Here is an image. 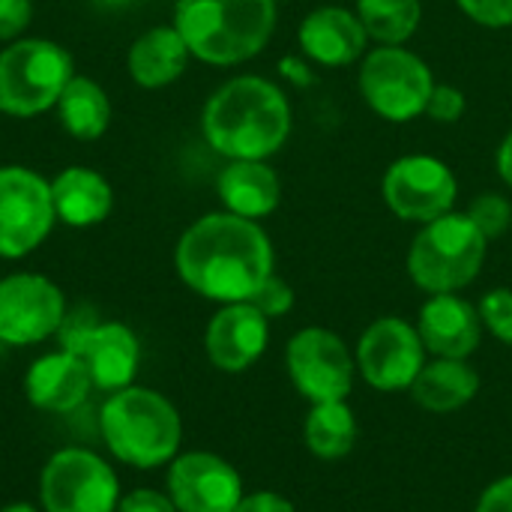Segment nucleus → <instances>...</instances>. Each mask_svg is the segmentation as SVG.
I'll list each match as a JSON object with an SVG mask.
<instances>
[{
    "label": "nucleus",
    "mask_w": 512,
    "mask_h": 512,
    "mask_svg": "<svg viewBox=\"0 0 512 512\" xmlns=\"http://www.w3.org/2000/svg\"><path fill=\"white\" fill-rule=\"evenodd\" d=\"M174 267L195 294L222 306L246 303L273 276V243L252 219L207 213L183 231Z\"/></svg>",
    "instance_id": "1"
},
{
    "label": "nucleus",
    "mask_w": 512,
    "mask_h": 512,
    "mask_svg": "<svg viewBox=\"0 0 512 512\" xmlns=\"http://www.w3.org/2000/svg\"><path fill=\"white\" fill-rule=\"evenodd\" d=\"M201 129L216 153L264 162L288 141L291 105L273 81L240 75L207 99Z\"/></svg>",
    "instance_id": "2"
},
{
    "label": "nucleus",
    "mask_w": 512,
    "mask_h": 512,
    "mask_svg": "<svg viewBox=\"0 0 512 512\" xmlns=\"http://www.w3.org/2000/svg\"><path fill=\"white\" fill-rule=\"evenodd\" d=\"M99 435L117 462L153 471L177 459L183 420L168 396L132 384L105 399L99 411Z\"/></svg>",
    "instance_id": "3"
},
{
    "label": "nucleus",
    "mask_w": 512,
    "mask_h": 512,
    "mask_svg": "<svg viewBox=\"0 0 512 512\" xmlns=\"http://www.w3.org/2000/svg\"><path fill=\"white\" fill-rule=\"evenodd\" d=\"M276 15V0H177L174 27L192 57L234 66L261 54L273 36Z\"/></svg>",
    "instance_id": "4"
},
{
    "label": "nucleus",
    "mask_w": 512,
    "mask_h": 512,
    "mask_svg": "<svg viewBox=\"0 0 512 512\" xmlns=\"http://www.w3.org/2000/svg\"><path fill=\"white\" fill-rule=\"evenodd\" d=\"M489 240L465 213H447L426 222L408 249L411 282L432 294H459L468 288L486 264Z\"/></svg>",
    "instance_id": "5"
},
{
    "label": "nucleus",
    "mask_w": 512,
    "mask_h": 512,
    "mask_svg": "<svg viewBox=\"0 0 512 512\" xmlns=\"http://www.w3.org/2000/svg\"><path fill=\"white\" fill-rule=\"evenodd\" d=\"M72 81V57L51 39H18L0 51V111L36 117L57 105Z\"/></svg>",
    "instance_id": "6"
},
{
    "label": "nucleus",
    "mask_w": 512,
    "mask_h": 512,
    "mask_svg": "<svg viewBox=\"0 0 512 512\" xmlns=\"http://www.w3.org/2000/svg\"><path fill=\"white\" fill-rule=\"evenodd\" d=\"M57 339L63 351L87 366L96 390L117 393L132 387L141 366V342L132 327L120 321H96L90 312H66Z\"/></svg>",
    "instance_id": "7"
},
{
    "label": "nucleus",
    "mask_w": 512,
    "mask_h": 512,
    "mask_svg": "<svg viewBox=\"0 0 512 512\" xmlns=\"http://www.w3.org/2000/svg\"><path fill=\"white\" fill-rule=\"evenodd\" d=\"M120 498L114 468L84 447L57 450L39 474L45 512H117Z\"/></svg>",
    "instance_id": "8"
},
{
    "label": "nucleus",
    "mask_w": 512,
    "mask_h": 512,
    "mask_svg": "<svg viewBox=\"0 0 512 512\" xmlns=\"http://www.w3.org/2000/svg\"><path fill=\"white\" fill-rule=\"evenodd\" d=\"M435 90L432 69L402 45L375 48L360 69V93L366 105L393 123H408L426 114L429 96Z\"/></svg>",
    "instance_id": "9"
},
{
    "label": "nucleus",
    "mask_w": 512,
    "mask_h": 512,
    "mask_svg": "<svg viewBox=\"0 0 512 512\" xmlns=\"http://www.w3.org/2000/svg\"><path fill=\"white\" fill-rule=\"evenodd\" d=\"M285 369L294 390L309 402H342L354 390L357 360L345 339L327 327H303L285 348Z\"/></svg>",
    "instance_id": "10"
},
{
    "label": "nucleus",
    "mask_w": 512,
    "mask_h": 512,
    "mask_svg": "<svg viewBox=\"0 0 512 512\" xmlns=\"http://www.w3.org/2000/svg\"><path fill=\"white\" fill-rule=\"evenodd\" d=\"M426 357L429 351L417 333V324L405 318L372 321L354 348L357 375L378 393H408L423 372Z\"/></svg>",
    "instance_id": "11"
},
{
    "label": "nucleus",
    "mask_w": 512,
    "mask_h": 512,
    "mask_svg": "<svg viewBox=\"0 0 512 512\" xmlns=\"http://www.w3.org/2000/svg\"><path fill=\"white\" fill-rule=\"evenodd\" d=\"M57 222L51 183L30 168H0V258H24L45 243Z\"/></svg>",
    "instance_id": "12"
},
{
    "label": "nucleus",
    "mask_w": 512,
    "mask_h": 512,
    "mask_svg": "<svg viewBox=\"0 0 512 512\" xmlns=\"http://www.w3.org/2000/svg\"><path fill=\"white\" fill-rule=\"evenodd\" d=\"M387 207L405 222H435L453 213L456 177L435 156H402L396 159L381 183Z\"/></svg>",
    "instance_id": "13"
},
{
    "label": "nucleus",
    "mask_w": 512,
    "mask_h": 512,
    "mask_svg": "<svg viewBox=\"0 0 512 512\" xmlns=\"http://www.w3.org/2000/svg\"><path fill=\"white\" fill-rule=\"evenodd\" d=\"M66 318L63 291L39 273H12L0 279V342L36 345L57 336Z\"/></svg>",
    "instance_id": "14"
},
{
    "label": "nucleus",
    "mask_w": 512,
    "mask_h": 512,
    "mask_svg": "<svg viewBox=\"0 0 512 512\" xmlns=\"http://www.w3.org/2000/svg\"><path fill=\"white\" fill-rule=\"evenodd\" d=\"M243 495V477L216 453L192 450L168 465V498L177 512H234Z\"/></svg>",
    "instance_id": "15"
},
{
    "label": "nucleus",
    "mask_w": 512,
    "mask_h": 512,
    "mask_svg": "<svg viewBox=\"0 0 512 512\" xmlns=\"http://www.w3.org/2000/svg\"><path fill=\"white\" fill-rule=\"evenodd\" d=\"M270 342V318H264L252 303H225L207 324L204 351L207 360L225 372L240 375L252 369Z\"/></svg>",
    "instance_id": "16"
},
{
    "label": "nucleus",
    "mask_w": 512,
    "mask_h": 512,
    "mask_svg": "<svg viewBox=\"0 0 512 512\" xmlns=\"http://www.w3.org/2000/svg\"><path fill=\"white\" fill-rule=\"evenodd\" d=\"M483 318L474 303L459 294H432L417 318V333L432 357L471 360L483 342Z\"/></svg>",
    "instance_id": "17"
},
{
    "label": "nucleus",
    "mask_w": 512,
    "mask_h": 512,
    "mask_svg": "<svg viewBox=\"0 0 512 512\" xmlns=\"http://www.w3.org/2000/svg\"><path fill=\"white\" fill-rule=\"evenodd\" d=\"M90 390H93V378L87 366L63 348L39 357L24 375L27 402L48 414H69L81 408Z\"/></svg>",
    "instance_id": "18"
},
{
    "label": "nucleus",
    "mask_w": 512,
    "mask_h": 512,
    "mask_svg": "<svg viewBox=\"0 0 512 512\" xmlns=\"http://www.w3.org/2000/svg\"><path fill=\"white\" fill-rule=\"evenodd\" d=\"M300 48L321 66H348L366 51V27L342 6H321L300 24Z\"/></svg>",
    "instance_id": "19"
},
{
    "label": "nucleus",
    "mask_w": 512,
    "mask_h": 512,
    "mask_svg": "<svg viewBox=\"0 0 512 512\" xmlns=\"http://www.w3.org/2000/svg\"><path fill=\"white\" fill-rule=\"evenodd\" d=\"M216 189L228 213L252 222L270 216L282 198V183L276 171L261 159H231V165L219 174Z\"/></svg>",
    "instance_id": "20"
},
{
    "label": "nucleus",
    "mask_w": 512,
    "mask_h": 512,
    "mask_svg": "<svg viewBox=\"0 0 512 512\" xmlns=\"http://www.w3.org/2000/svg\"><path fill=\"white\" fill-rule=\"evenodd\" d=\"M480 372L468 360L432 357L411 384V399L429 414H453L471 405L480 393Z\"/></svg>",
    "instance_id": "21"
},
{
    "label": "nucleus",
    "mask_w": 512,
    "mask_h": 512,
    "mask_svg": "<svg viewBox=\"0 0 512 512\" xmlns=\"http://www.w3.org/2000/svg\"><path fill=\"white\" fill-rule=\"evenodd\" d=\"M51 201L54 213L60 222L72 228H90L99 225L111 207H114V192L102 174L93 168H66L51 180Z\"/></svg>",
    "instance_id": "22"
},
{
    "label": "nucleus",
    "mask_w": 512,
    "mask_h": 512,
    "mask_svg": "<svg viewBox=\"0 0 512 512\" xmlns=\"http://www.w3.org/2000/svg\"><path fill=\"white\" fill-rule=\"evenodd\" d=\"M189 45L177 27H150L129 48V75L138 87L156 90L177 81L189 63Z\"/></svg>",
    "instance_id": "23"
},
{
    "label": "nucleus",
    "mask_w": 512,
    "mask_h": 512,
    "mask_svg": "<svg viewBox=\"0 0 512 512\" xmlns=\"http://www.w3.org/2000/svg\"><path fill=\"white\" fill-rule=\"evenodd\" d=\"M357 438H360V426H357V417H354L348 399L318 402L309 408L306 423H303V441L315 459L339 462L354 453Z\"/></svg>",
    "instance_id": "24"
},
{
    "label": "nucleus",
    "mask_w": 512,
    "mask_h": 512,
    "mask_svg": "<svg viewBox=\"0 0 512 512\" xmlns=\"http://www.w3.org/2000/svg\"><path fill=\"white\" fill-rule=\"evenodd\" d=\"M60 126L78 141H96L111 126V99L108 93L84 75H72L66 90L57 99Z\"/></svg>",
    "instance_id": "25"
},
{
    "label": "nucleus",
    "mask_w": 512,
    "mask_h": 512,
    "mask_svg": "<svg viewBox=\"0 0 512 512\" xmlns=\"http://www.w3.org/2000/svg\"><path fill=\"white\" fill-rule=\"evenodd\" d=\"M420 0H357V18L381 45H402L420 27Z\"/></svg>",
    "instance_id": "26"
},
{
    "label": "nucleus",
    "mask_w": 512,
    "mask_h": 512,
    "mask_svg": "<svg viewBox=\"0 0 512 512\" xmlns=\"http://www.w3.org/2000/svg\"><path fill=\"white\" fill-rule=\"evenodd\" d=\"M477 231L492 243L498 237H504L510 231L512 225V204L504 198V195H495V192H486V195H477L465 213Z\"/></svg>",
    "instance_id": "27"
},
{
    "label": "nucleus",
    "mask_w": 512,
    "mask_h": 512,
    "mask_svg": "<svg viewBox=\"0 0 512 512\" xmlns=\"http://www.w3.org/2000/svg\"><path fill=\"white\" fill-rule=\"evenodd\" d=\"M480 318L483 327L501 342L512 348V291L510 288H492L489 294H483L480 300Z\"/></svg>",
    "instance_id": "28"
},
{
    "label": "nucleus",
    "mask_w": 512,
    "mask_h": 512,
    "mask_svg": "<svg viewBox=\"0 0 512 512\" xmlns=\"http://www.w3.org/2000/svg\"><path fill=\"white\" fill-rule=\"evenodd\" d=\"M246 303H252L264 318H282V315H288L291 309H294V288L282 279V276H267L264 279V285L246 300Z\"/></svg>",
    "instance_id": "29"
},
{
    "label": "nucleus",
    "mask_w": 512,
    "mask_h": 512,
    "mask_svg": "<svg viewBox=\"0 0 512 512\" xmlns=\"http://www.w3.org/2000/svg\"><path fill=\"white\" fill-rule=\"evenodd\" d=\"M426 114L438 123H456L465 114V93L453 84H435Z\"/></svg>",
    "instance_id": "30"
},
{
    "label": "nucleus",
    "mask_w": 512,
    "mask_h": 512,
    "mask_svg": "<svg viewBox=\"0 0 512 512\" xmlns=\"http://www.w3.org/2000/svg\"><path fill=\"white\" fill-rule=\"evenodd\" d=\"M459 9L483 27H510L512 0H456Z\"/></svg>",
    "instance_id": "31"
},
{
    "label": "nucleus",
    "mask_w": 512,
    "mask_h": 512,
    "mask_svg": "<svg viewBox=\"0 0 512 512\" xmlns=\"http://www.w3.org/2000/svg\"><path fill=\"white\" fill-rule=\"evenodd\" d=\"M33 3L30 0H0V39H15L30 27Z\"/></svg>",
    "instance_id": "32"
},
{
    "label": "nucleus",
    "mask_w": 512,
    "mask_h": 512,
    "mask_svg": "<svg viewBox=\"0 0 512 512\" xmlns=\"http://www.w3.org/2000/svg\"><path fill=\"white\" fill-rule=\"evenodd\" d=\"M117 512H177L174 501L168 498V492H156V489H135L129 495L120 498Z\"/></svg>",
    "instance_id": "33"
},
{
    "label": "nucleus",
    "mask_w": 512,
    "mask_h": 512,
    "mask_svg": "<svg viewBox=\"0 0 512 512\" xmlns=\"http://www.w3.org/2000/svg\"><path fill=\"white\" fill-rule=\"evenodd\" d=\"M474 512H512V474L489 483L477 498Z\"/></svg>",
    "instance_id": "34"
},
{
    "label": "nucleus",
    "mask_w": 512,
    "mask_h": 512,
    "mask_svg": "<svg viewBox=\"0 0 512 512\" xmlns=\"http://www.w3.org/2000/svg\"><path fill=\"white\" fill-rule=\"evenodd\" d=\"M234 512H297L294 501L279 492H249L240 498Z\"/></svg>",
    "instance_id": "35"
},
{
    "label": "nucleus",
    "mask_w": 512,
    "mask_h": 512,
    "mask_svg": "<svg viewBox=\"0 0 512 512\" xmlns=\"http://www.w3.org/2000/svg\"><path fill=\"white\" fill-rule=\"evenodd\" d=\"M498 174L504 177V183L512 189V132L498 147Z\"/></svg>",
    "instance_id": "36"
},
{
    "label": "nucleus",
    "mask_w": 512,
    "mask_h": 512,
    "mask_svg": "<svg viewBox=\"0 0 512 512\" xmlns=\"http://www.w3.org/2000/svg\"><path fill=\"white\" fill-rule=\"evenodd\" d=\"M0 512H39L36 507H30V504H9V507H3Z\"/></svg>",
    "instance_id": "37"
},
{
    "label": "nucleus",
    "mask_w": 512,
    "mask_h": 512,
    "mask_svg": "<svg viewBox=\"0 0 512 512\" xmlns=\"http://www.w3.org/2000/svg\"><path fill=\"white\" fill-rule=\"evenodd\" d=\"M108 3H129V0H108Z\"/></svg>",
    "instance_id": "38"
}]
</instances>
